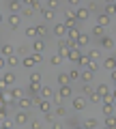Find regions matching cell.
<instances>
[{"label":"cell","instance_id":"6da1fadb","mask_svg":"<svg viewBox=\"0 0 116 129\" xmlns=\"http://www.w3.org/2000/svg\"><path fill=\"white\" fill-rule=\"evenodd\" d=\"M65 24H67V28H78V15H75V11H67L65 13Z\"/></svg>","mask_w":116,"mask_h":129},{"label":"cell","instance_id":"7a4b0ae2","mask_svg":"<svg viewBox=\"0 0 116 129\" xmlns=\"http://www.w3.org/2000/svg\"><path fill=\"white\" fill-rule=\"evenodd\" d=\"M67 32H69V28H67V24H65V22H58V24H54V35H56L58 39L67 37Z\"/></svg>","mask_w":116,"mask_h":129},{"label":"cell","instance_id":"3957f363","mask_svg":"<svg viewBox=\"0 0 116 129\" xmlns=\"http://www.w3.org/2000/svg\"><path fill=\"white\" fill-rule=\"evenodd\" d=\"M17 106H19V110H30V106H34V99L30 95H26L22 99H17Z\"/></svg>","mask_w":116,"mask_h":129},{"label":"cell","instance_id":"277c9868","mask_svg":"<svg viewBox=\"0 0 116 129\" xmlns=\"http://www.w3.org/2000/svg\"><path fill=\"white\" fill-rule=\"evenodd\" d=\"M28 120H30V114H28V110H19L17 114H15V125H26Z\"/></svg>","mask_w":116,"mask_h":129},{"label":"cell","instance_id":"5b68a950","mask_svg":"<svg viewBox=\"0 0 116 129\" xmlns=\"http://www.w3.org/2000/svg\"><path fill=\"white\" fill-rule=\"evenodd\" d=\"M15 80H17V78H15V73H11V71H7V73H2V86H13V84H15Z\"/></svg>","mask_w":116,"mask_h":129},{"label":"cell","instance_id":"8992f818","mask_svg":"<svg viewBox=\"0 0 116 129\" xmlns=\"http://www.w3.org/2000/svg\"><path fill=\"white\" fill-rule=\"evenodd\" d=\"M19 24H22V13H9V26L19 28Z\"/></svg>","mask_w":116,"mask_h":129},{"label":"cell","instance_id":"52a82bcc","mask_svg":"<svg viewBox=\"0 0 116 129\" xmlns=\"http://www.w3.org/2000/svg\"><path fill=\"white\" fill-rule=\"evenodd\" d=\"M73 110H78V112H82V110H86V99L84 97H73Z\"/></svg>","mask_w":116,"mask_h":129},{"label":"cell","instance_id":"ba28073f","mask_svg":"<svg viewBox=\"0 0 116 129\" xmlns=\"http://www.w3.org/2000/svg\"><path fill=\"white\" fill-rule=\"evenodd\" d=\"M9 11H11V13H22L24 5L19 2V0H9Z\"/></svg>","mask_w":116,"mask_h":129},{"label":"cell","instance_id":"9c48e42d","mask_svg":"<svg viewBox=\"0 0 116 129\" xmlns=\"http://www.w3.org/2000/svg\"><path fill=\"white\" fill-rule=\"evenodd\" d=\"M80 58H82V52H80V47H73V50H69V56H67V60H71V62H80Z\"/></svg>","mask_w":116,"mask_h":129},{"label":"cell","instance_id":"30bf717a","mask_svg":"<svg viewBox=\"0 0 116 129\" xmlns=\"http://www.w3.org/2000/svg\"><path fill=\"white\" fill-rule=\"evenodd\" d=\"M110 22H112V17L107 13H97V24H99V26L105 28V26H110Z\"/></svg>","mask_w":116,"mask_h":129},{"label":"cell","instance_id":"8fae6325","mask_svg":"<svg viewBox=\"0 0 116 129\" xmlns=\"http://www.w3.org/2000/svg\"><path fill=\"white\" fill-rule=\"evenodd\" d=\"M75 15H78V19H80V22H84V19H88L90 11H88V7H78V11H75Z\"/></svg>","mask_w":116,"mask_h":129},{"label":"cell","instance_id":"7c38bea8","mask_svg":"<svg viewBox=\"0 0 116 129\" xmlns=\"http://www.w3.org/2000/svg\"><path fill=\"white\" fill-rule=\"evenodd\" d=\"M43 50H45V41H43V39H34L32 52H34V54H43Z\"/></svg>","mask_w":116,"mask_h":129},{"label":"cell","instance_id":"4fadbf2b","mask_svg":"<svg viewBox=\"0 0 116 129\" xmlns=\"http://www.w3.org/2000/svg\"><path fill=\"white\" fill-rule=\"evenodd\" d=\"M0 54L5 56V58H9V56L15 54V47L11 45V43H2V52H0Z\"/></svg>","mask_w":116,"mask_h":129},{"label":"cell","instance_id":"5bb4252c","mask_svg":"<svg viewBox=\"0 0 116 129\" xmlns=\"http://www.w3.org/2000/svg\"><path fill=\"white\" fill-rule=\"evenodd\" d=\"M41 88H43V84H28V92H30V97L41 95Z\"/></svg>","mask_w":116,"mask_h":129},{"label":"cell","instance_id":"9a60e30c","mask_svg":"<svg viewBox=\"0 0 116 129\" xmlns=\"http://www.w3.org/2000/svg\"><path fill=\"white\" fill-rule=\"evenodd\" d=\"M84 127H86V129H97L99 127V120L95 118V116H88V118L84 120Z\"/></svg>","mask_w":116,"mask_h":129},{"label":"cell","instance_id":"2e32d148","mask_svg":"<svg viewBox=\"0 0 116 129\" xmlns=\"http://www.w3.org/2000/svg\"><path fill=\"white\" fill-rule=\"evenodd\" d=\"M103 67H105V69H107V71L112 73V71L116 69V58H114V56H110V58H105V60H103Z\"/></svg>","mask_w":116,"mask_h":129},{"label":"cell","instance_id":"e0dca14e","mask_svg":"<svg viewBox=\"0 0 116 129\" xmlns=\"http://www.w3.org/2000/svg\"><path fill=\"white\" fill-rule=\"evenodd\" d=\"M80 35H82V30H80V28H71V30L67 32V39H69V41H78Z\"/></svg>","mask_w":116,"mask_h":129},{"label":"cell","instance_id":"ac0fdd59","mask_svg":"<svg viewBox=\"0 0 116 129\" xmlns=\"http://www.w3.org/2000/svg\"><path fill=\"white\" fill-rule=\"evenodd\" d=\"M97 92H99V95H101V97H107V95H110V86H107V84L105 82H101V84H99V86H97Z\"/></svg>","mask_w":116,"mask_h":129},{"label":"cell","instance_id":"d6986e66","mask_svg":"<svg viewBox=\"0 0 116 129\" xmlns=\"http://www.w3.org/2000/svg\"><path fill=\"white\" fill-rule=\"evenodd\" d=\"M32 15H37L34 7L32 5H26V7H24V11H22V17H32Z\"/></svg>","mask_w":116,"mask_h":129},{"label":"cell","instance_id":"ffe728a7","mask_svg":"<svg viewBox=\"0 0 116 129\" xmlns=\"http://www.w3.org/2000/svg\"><path fill=\"white\" fill-rule=\"evenodd\" d=\"M103 30H105V28H103V26H99V24H95V26L90 28L93 37H99V39H101V37H105V35H103Z\"/></svg>","mask_w":116,"mask_h":129},{"label":"cell","instance_id":"44dd1931","mask_svg":"<svg viewBox=\"0 0 116 129\" xmlns=\"http://www.w3.org/2000/svg\"><path fill=\"white\" fill-rule=\"evenodd\" d=\"M88 43H90V37L86 35V32H82L80 39H78V45H80V47H88Z\"/></svg>","mask_w":116,"mask_h":129},{"label":"cell","instance_id":"7402d4cb","mask_svg":"<svg viewBox=\"0 0 116 129\" xmlns=\"http://www.w3.org/2000/svg\"><path fill=\"white\" fill-rule=\"evenodd\" d=\"M2 103H5V106H13V103H15V97L13 95H11V92H2Z\"/></svg>","mask_w":116,"mask_h":129},{"label":"cell","instance_id":"603a6c76","mask_svg":"<svg viewBox=\"0 0 116 129\" xmlns=\"http://www.w3.org/2000/svg\"><path fill=\"white\" fill-rule=\"evenodd\" d=\"M58 84H60V86H69V84H71L69 73H58Z\"/></svg>","mask_w":116,"mask_h":129},{"label":"cell","instance_id":"cb8c5ba5","mask_svg":"<svg viewBox=\"0 0 116 129\" xmlns=\"http://www.w3.org/2000/svg\"><path fill=\"white\" fill-rule=\"evenodd\" d=\"M101 47L112 50V47H114V39H112V37H101Z\"/></svg>","mask_w":116,"mask_h":129},{"label":"cell","instance_id":"d4e9b609","mask_svg":"<svg viewBox=\"0 0 116 129\" xmlns=\"http://www.w3.org/2000/svg\"><path fill=\"white\" fill-rule=\"evenodd\" d=\"M60 97L62 99H69V97H73V90H71V86H60Z\"/></svg>","mask_w":116,"mask_h":129},{"label":"cell","instance_id":"484cf974","mask_svg":"<svg viewBox=\"0 0 116 129\" xmlns=\"http://www.w3.org/2000/svg\"><path fill=\"white\" fill-rule=\"evenodd\" d=\"M103 125H105L107 129H116V116H105V120H103Z\"/></svg>","mask_w":116,"mask_h":129},{"label":"cell","instance_id":"4316f807","mask_svg":"<svg viewBox=\"0 0 116 129\" xmlns=\"http://www.w3.org/2000/svg\"><path fill=\"white\" fill-rule=\"evenodd\" d=\"M34 64H37V62H34V58H32V56H24V58H22V67H26V69L34 67Z\"/></svg>","mask_w":116,"mask_h":129},{"label":"cell","instance_id":"83f0119b","mask_svg":"<svg viewBox=\"0 0 116 129\" xmlns=\"http://www.w3.org/2000/svg\"><path fill=\"white\" fill-rule=\"evenodd\" d=\"M39 110L45 114V112H52V103H50V99H43L41 103H39Z\"/></svg>","mask_w":116,"mask_h":129},{"label":"cell","instance_id":"f1b7e54d","mask_svg":"<svg viewBox=\"0 0 116 129\" xmlns=\"http://www.w3.org/2000/svg\"><path fill=\"white\" fill-rule=\"evenodd\" d=\"M47 32H50V30H47V26H45V24H39V26H37V39H43V37L47 35Z\"/></svg>","mask_w":116,"mask_h":129},{"label":"cell","instance_id":"f546056e","mask_svg":"<svg viewBox=\"0 0 116 129\" xmlns=\"http://www.w3.org/2000/svg\"><path fill=\"white\" fill-rule=\"evenodd\" d=\"M41 97H43V99H54L52 88H50V86H43V88H41Z\"/></svg>","mask_w":116,"mask_h":129},{"label":"cell","instance_id":"4dcf8cb0","mask_svg":"<svg viewBox=\"0 0 116 129\" xmlns=\"http://www.w3.org/2000/svg\"><path fill=\"white\" fill-rule=\"evenodd\" d=\"M41 80H43V75H41V73H30V78H28V82H30V84H43Z\"/></svg>","mask_w":116,"mask_h":129},{"label":"cell","instance_id":"1f68e13d","mask_svg":"<svg viewBox=\"0 0 116 129\" xmlns=\"http://www.w3.org/2000/svg\"><path fill=\"white\" fill-rule=\"evenodd\" d=\"M54 13H56V11H52V9H47V7H45V9H43V11H41V15H43V19H47V22H50V19H54Z\"/></svg>","mask_w":116,"mask_h":129},{"label":"cell","instance_id":"d6a6232c","mask_svg":"<svg viewBox=\"0 0 116 129\" xmlns=\"http://www.w3.org/2000/svg\"><path fill=\"white\" fill-rule=\"evenodd\" d=\"M69 78H71V82L82 80V71H80V69H71V71H69Z\"/></svg>","mask_w":116,"mask_h":129},{"label":"cell","instance_id":"836d02e7","mask_svg":"<svg viewBox=\"0 0 116 129\" xmlns=\"http://www.w3.org/2000/svg\"><path fill=\"white\" fill-rule=\"evenodd\" d=\"M43 120L50 123V125H54L56 123V114H54V112H45V114H43Z\"/></svg>","mask_w":116,"mask_h":129},{"label":"cell","instance_id":"e575fe53","mask_svg":"<svg viewBox=\"0 0 116 129\" xmlns=\"http://www.w3.org/2000/svg\"><path fill=\"white\" fill-rule=\"evenodd\" d=\"M101 110H103V116H110L112 112H114V103H103Z\"/></svg>","mask_w":116,"mask_h":129},{"label":"cell","instance_id":"d590c367","mask_svg":"<svg viewBox=\"0 0 116 129\" xmlns=\"http://www.w3.org/2000/svg\"><path fill=\"white\" fill-rule=\"evenodd\" d=\"M88 101H90V103H101V101H103V97H101V95H99V92H97V90H95V92H93V95H90V97H88Z\"/></svg>","mask_w":116,"mask_h":129},{"label":"cell","instance_id":"8d00e7d4","mask_svg":"<svg viewBox=\"0 0 116 129\" xmlns=\"http://www.w3.org/2000/svg\"><path fill=\"white\" fill-rule=\"evenodd\" d=\"M86 56H88L90 60H99V50H93V47H90V50L86 52Z\"/></svg>","mask_w":116,"mask_h":129},{"label":"cell","instance_id":"74e56055","mask_svg":"<svg viewBox=\"0 0 116 129\" xmlns=\"http://www.w3.org/2000/svg\"><path fill=\"white\" fill-rule=\"evenodd\" d=\"M26 37H30V39L37 37V26H28L26 28Z\"/></svg>","mask_w":116,"mask_h":129},{"label":"cell","instance_id":"f35d334b","mask_svg":"<svg viewBox=\"0 0 116 129\" xmlns=\"http://www.w3.org/2000/svg\"><path fill=\"white\" fill-rule=\"evenodd\" d=\"M82 80H84V82H86V84H88L90 80H93V71H90V69H86V71H82Z\"/></svg>","mask_w":116,"mask_h":129},{"label":"cell","instance_id":"ab89813d","mask_svg":"<svg viewBox=\"0 0 116 129\" xmlns=\"http://www.w3.org/2000/svg\"><path fill=\"white\" fill-rule=\"evenodd\" d=\"M60 7V0H47V9H52V11H56Z\"/></svg>","mask_w":116,"mask_h":129},{"label":"cell","instance_id":"60d3db41","mask_svg":"<svg viewBox=\"0 0 116 129\" xmlns=\"http://www.w3.org/2000/svg\"><path fill=\"white\" fill-rule=\"evenodd\" d=\"M82 92H84L86 97H90L95 90H93V86H90V84H84V86H82Z\"/></svg>","mask_w":116,"mask_h":129},{"label":"cell","instance_id":"b9f144b4","mask_svg":"<svg viewBox=\"0 0 116 129\" xmlns=\"http://www.w3.org/2000/svg\"><path fill=\"white\" fill-rule=\"evenodd\" d=\"M11 95H13L15 99H22V97H26V95H24V90H22V88H13V90H11Z\"/></svg>","mask_w":116,"mask_h":129},{"label":"cell","instance_id":"7bdbcfd3","mask_svg":"<svg viewBox=\"0 0 116 129\" xmlns=\"http://www.w3.org/2000/svg\"><path fill=\"white\" fill-rule=\"evenodd\" d=\"M103 13H107L112 17V15H116V9H114V5H105V11H103Z\"/></svg>","mask_w":116,"mask_h":129},{"label":"cell","instance_id":"ee69618b","mask_svg":"<svg viewBox=\"0 0 116 129\" xmlns=\"http://www.w3.org/2000/svg\"><path fill=\"white\" fill-rule=\"evenodd\" d=\"M32 7H34V11H37V13H41V11H43V5H41V0H32Z\"/></svg>","mask_w":116,"mask_h":129},{"label":"cell","instance_id":"f6af8a7d","mask_svg":"<svg viewBox=\"0 0 116 129\" xmlns=\"http://www.w3.org/2000/svg\"><path fill=\"white\" fill-rule=\"evenodd\" d=\"M60 62H62V56H58V54L50 58V64H60Z\"/></svg>","mask_w":116,"mask_h":129},{"label":"cell","instance_id":"bcb514c9","mask_svg":"<svg viewBox=\"0 0 116 129\" xmlns=\"http://www.w3.org/2000/svg\"><path fill=\"white\" fill-rule=\"evenodd\" d=\"M7 62H9V67H15V64H17L19 60H17V56L13 54V56H9V58H7Z\"/></svg>","mask_w":116,"mask_h":129},{"label":"cell","instance_id":"7dc6e473","mask_svg":"<svg viewBox=\"0 0 116 129\" xmlns=\"http://www.w3.org/2000/svg\"><path fill=\"white\" fill-rule=\"evenodd\" d=\"M54 114H56V116H67V110H65L62 106H58V108L54 110Z\"/></svg>","mask_w":116,"mask_h":129},{"label":"cell","instance_id":"c3c4849f","mask_svg":"<svg viewBox=\"0 0 116 129\" xmlns=\"http://www.w3.org/2000/svg\"><path fill=\"white\" fill-rule=\"evenodd\" d=\"M86 69H90V71H93V73H95V71L99 69V64H97V60H90V62H88V67H86Z\"/></svg>","mask_w":116,"mask_h":129},{"label":"cell","instance_id":"681fc988","mask_svg":"<svg viewBox=\"0 0 116 129\" xmlns=\"http://www.w3.org/2000/svg\"><path fill=\"white\" fill-rule=\"evenodd\" d=\"M114 101H116V97L112 95V92H110L107 97H103V103H114Z\"/></svg>","mask_w":116,"mask_h":129},{"label":"cell","instance_id":"f907efd6","mask_svg":"<svg viewBox=\"0 0 116 129\" xmlns=\"http://www.w3.org/2000/svg\"><path fill=\"white\" fill-rule=\"evenodd\" d=\"M17 54H19V56H28V47H26V45L17 47Z\"/></svg>","mask_w":116,"mask_h":129},{"label":"cell","instance_id":"816d5d0a","mask_svg":"<svg viewBox=\"0 0 116 129\" xmlns=\"http://www.w3.org/2000/svg\"><path fill=\"white\" fill-rule=\"evenodd\" d=\"M97 9H99V5L95 2V0H90L88 2V11H97Z\"/></svg>","mask_w":116,"mask_h":129},{"label":"cell","instance_id":"f5cc1de1","mask_svg":"<svg viewBox=\"0 0 116 129\" xmlns=\"http://www.w3.org/2000/svg\"><path fill=\"white\" fill-rule=\"evenodd\" d=\"M30 56H32V58H34V62H41V60H43V54H34V52H32V54H30Z\"/></svg>","mask_w":116,"mask_h":129},{"label":"cell","instance_id":"db71d44e","mask_svg":"<svg viewBox=\"0 0 116 129\" xmlns=\"http://www.w3.org/2000/svg\"><path fill=\"white\" fill-rule=\"evenodd\" d=\"M54 101L58 103V106H60V103H62V97H60V92H56V95H54Z\"/></svg>","mask_w":116,"mask_h":129},{"label":"cell","instance_id":"11a10c76","mask_svg":"<svg viewBox=\"0 0 116 129\" xmlns=\"http://www.w3.org/2000/svg\"><path fill=\"white\" fill-rule=\"evenodd\" d=\"M30 127H32V129H41V123H39V120H32V123H30Z\"/></svg>","mask_w":116,"mask_h":129},{"label":"cell","instance_id":"9f6ffc18","mask_svg":"<svg viewBox=\"0 0 116 129\" xmlns=\"http://www.w3.org/2000/svg\"><path fill=\"white\" fill-rule=\"evenodd\" d=\"M52 129H62V125H60V123H58V120H56V123H54V125H52Z\"/></svg>","mask_w":116,"mask_h":129},{"label":"cell","instance_id":"6f0895ef","mask_svg":"<svg viewBox=\"0 0 116 129\" xmlns=\"http://www.w3.org/2000/svg\"><path fill=\"white\" fill-rule=\"evenodd\" d=\"M67 2H69L71 7H75V5H80V0H67Z\"/></svg>","mask_w":116,"mask_h":129},{"label":"cell","instance_id":"680465c9","mask_svg":"<svg viewBox=\"0 0 116 129\" xmlns=\"http://www.w3.org/2000/svg\"><path fill=\"white\" fill-rule=\"evenodd\" d=\"M112 82H114V84H116V69H114V71H112Z\"/></svg>","mask_w":116,"mask_h":129},{"label":"cell","instance_id":"91938a15","mask_svg":"<svg viewBox=\"0 0 116 129\" xmlns=\"http://www.w3.org/2000/svg\"><path fill=\"white\" fill-rule=\"evenodd\" d=\"M105 5H116V0H103Z\"/></svg>","mask_w":116,"mask_h":129},{"label":"cell","instance_id":"94428289","mask_svg":"<svg viewBox=\"0 0 116 129\" xmlns=\"http://www.w3.org/2000/svg\"><path fill=\"white\" fill-rule=\"evenodd\" d=\"M73 129H86V127H84V125H78V127H73Z\"/></svg>","mask_w":116,"mask_h":129},{"label":"cell","instance_id":"6125c7cd","mask_svg":"<svg viewBox=\"0 0 116 129\" xmlns=\"http://www.w3.org/2000/svg\"><path fill=\"white\" fill-rule=\"evenodd\" d=\"M112 95H114V97H116V86H114V90H112Z\"/></svg>","mask_w":116,"mask_h":129},{"label":"cell","instance_id":"be15d7a7","mask_svg":"<svg viewBox=\"0 0 116 129\" xmlns=\"http://www.w3.org/2000/svg\"><path fill=\"white\" fill-rule=\"evenodd\" d=\"M114 108H116V101H114Z\"/></svg>","mask_w":116,"mask_h":129},{"label":"cell","instance_id":"e7e4bbea","mask_svg":"<svg viewBox=\"0 0 116 129\" xmlns=\"http://www.w3.org/2000/svg\"><path fill=\"white\" fill-rule=\"evenodd\" d=\"M41 2H43V0H41ZM45 2H47V0H45Z\"/></svg>","mask_w":116,"mask_h":129},{"label":"cell","instance_id":"03108f58","mask_svg":"<svg viewBox=\"0 0 116 129\" xmlns=\"http://www.w3.org/2000/svg\"><path fill=\"white\" fill-rule=\"evenodd\" d=\"M114 9H116V5H114Z\"/></svg>","mask_w":116,"mask_h":129},{"label":"cell","instance_id":"003e7915","mask_svg":"<svg viewBox=\"0 0 116 129\" xmlns=\"http://www.w3.org/2000/svg\"><path fill=\"white\" fill-rule=\"evenodd\" d=\"M103 129H107V127H103Z\"/></svg>","mask_w":116,"mask_h":129}]
</instances>
